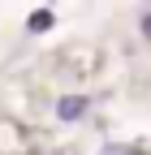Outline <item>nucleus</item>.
I'll return each mask as SVG.
<instances>
[{
    "instance_id": "1",
    "label": "nucleus",
    "mask_w": 151,
    "mask_h": 155,
    "mask_svg": "<svg viewBox=\"0 0 151 155\" xmlns=\"http://www.w3.org/2000/svg\"><path fill=\"white\" fill-rule=\"evenodd\" d=\"M56 116H61V121H82L86 116V99L82 95H65V99L56 104Z\"/></svg>"
},
{
    "instance_id": "2",
    "label": "nucleus",
    "mask_w": 151,
    "mask_h": 155,
    "mask_svg": "<svg viewBox=\"0 0 151 155\" xmlns=\"http://www.w3.org/2000/svg\"><path fill=\"white\" fill-rule=\"evenodd\" d=\"M48 26H52V13L48 9H35L30 13V30H48Z\"/></svg>"
},
{
    "instance_id": "4",
    "label": "nucleus",
    "mask_w": 151,
    "mask_h": 155,
    "mask_svg": "<svg viewBox=\"0 0 151 155\" xmlns=\"http://www.w3.org/2000/svg\"><path fill=\"white\" fill-rule=\"evenodd\" d=\"M143 35H147V39H151V13H147V17H143Z\"/></svg>"
},
{
    "instance_id": "3",
    "label": "nucleus",
    "mask_w": 151,
    "mask_h": 155,
    "mask_svg": "<svg viewBox=\"0 0 151 155\" xmlns=\"http://www.w3.org/2000/svg\"><path fill=\"white\" fill-rule=\"evenodd\" d=\"M108 155H143V151H134V147H108Z\"/></svg>"
}]
</instances>
